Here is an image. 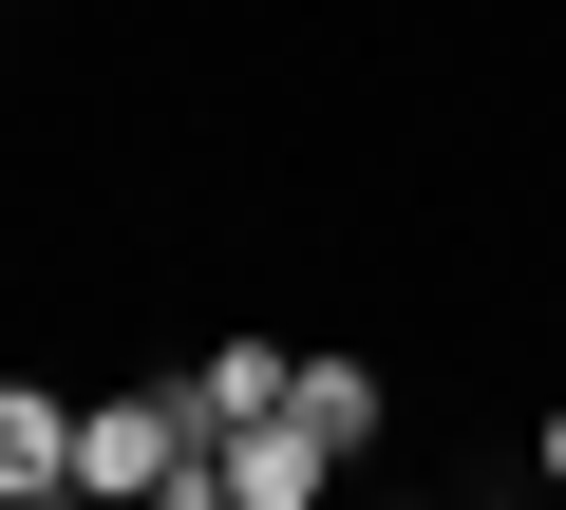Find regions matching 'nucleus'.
Returning <instances> with one entry per match:
<instances>
[{
  "mask_svg": "<svg viewBox=\"0 0 566 510\" xmlns=\"http://www.w3.org/2000/svg\"><path fill=\"white\" fill-rule=\"evenodd\" d=\"M170 397H189V435H208V454H227V435H264V416H283V397H303V360H283V341H208V360H189V378H170Z\"/></svg>",
  "mask_w": 566,
  "mask_h": 510,
  "instance_id": "f03ea898",
  "label": "nucleus"
},
{
  "mask_svg": "<svg viewBox=\"0 0 566 510\" xmlns=\"http://www.w3.org/2000/svg\"><path fill=\"white\" fill-rule=\"evenodd\" d=\"M303 435L359 454V435H378V360H303Z\"/></svg>",
  "mask_w": 566,
  "mask_h": 510,
  "instance_id": "20e7f679",
  "label": "nucleus"
},
{
  "mask_svg": "<svg viewBox=\"0 0 566 510\" xmlns=\"http://www.w3.org/2000/svg\"><path fill=\"white\" fill-rule=\"evenodd\" d=\"M547 491H566V397H547Z\"/></svg>",
  "mask_w": 566,
  "mask_h": 510,
  "instance_id": "39448f33",
  "label": "nucleus"
},
{
  "mask_svg": "<svg viewBox=\"0 0 566 510\" xmlns=\"http://www.w3.org/2000/svg\"><path fill=\"white\" fill-rule=\"evenodd\" d=\"M57 491H76V397L0 378V510H57Z\"/></svg>",
  "mask_w": 566,
  "mask_h": 510,
  "instance_id": "7ed1b4c3",
  "label": "nucleus"
},
{
  "mask_svg": "<svg viewBox=\"0 0 566 510\" xmlns=\"http://www.w3.org/2000/svg\"><path fill=\"white\" fill-rule=\"evenodd\" d=\"M189 472H208L189 397H95L76 416V491H189Z\"/></svg>",
  "mask_w": 566,
  "mask_h": 510,
  "instance_id": "f257e3e1",
  "label": "nucleus"
}]
</instances>
